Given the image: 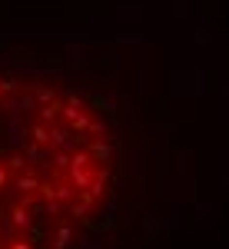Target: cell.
Returning a JSON list of instances; mask_svg holds the SVG:
<instances>
[{"label":"cell","instance_id":"cell-8","mask_svg":"<svg viewBox=\"0 0 229 249\" xmlns=\"http://www.w3.org/2000/svg\"><path fill=\"white\" fill-rule=\"evenodd\" d=\"M76 239V232H73V226H60L57 230V236H53V249H67L70 243Z\"/></svg>","mask_w":229,"mask_h":249},{"label":"cell","instance_id":"cell-11","mask_svg":"<svg viewBox=\"0 0 229 249\" xmlns=\"http://www.w3.org/2000/svg\"><path fill=\"white\" fill-rule=\"evenodd\" d=\"M0 232H3V239H7V243H14V223H10L7 216H0Z\"/></svg>","mask_w":229,"mask_h":249},{"label":"cell","instance_id":"cell-12","mask_svg":"<svg viewBox=\"0 0 229 249\" xmlns=\"http://www.w3.org/2000/svg\"><path fill=\"white\" fill-rule=\"evenodd\" d=\"M23 163H27V160H23V156H20V153H14V156H10V160H7V163H3V166H7V170H10V173H17V170H23Z\"/></svg>","mask_w":229,"mask_h":249},{"label":"cell","instance_id":"cell-6","mask_svg":"<svg viewBox=\"0 0 229 249\" xmlns=\"http://www.w3.org/2000/svg\"><path fill=\"white\" fill-rule=\"evenodd\" d=\"M14 190H20V193H37L40 190V176H37V173L17 176V179H14Z\"/></svg>","mask_w":229,"mask_h":249},{"label":"cell","instance_id":"cell-17","mask_svg":"<svg viewBox=\"0 0 229 249\" xmlns=\"http://www.w3.org/2000/svg\"><path fill=\"white\" fill-rule=\"evenodd\" d=\"M10 249H34V243H27V239H23V243H14Z\"/></svg>","mask_w":229,"mask_h":249},{"label":"cell","instance_id":"cell-14","mask_svg":"<svg viewBox=\"0 0 229 249\" xmlns=\"http://www.w3.org/2000/svg\"><path fill=\"white\" fill-rule=\"evenodd\" d=\"M76 246H80V249H103V246H96L90 236H80V239H76Z\"/></svg>","mask_w":229,"mask_h":249},{"label":"cell","instance_id":"cell-16","mask_svg":"<svg viewBox=\"0 0 229 249\" xmlns=\"http://www.w3.org/2000/svg\"><path fill=\"white\" fill-rule=\"evenodd\" d=\"M7 183H10V170H7V166H0V190H3Z\"/></svg>","mask_w":229,"mask_h":249},{"label":"cell","instance_id":"cell-4","mask_svg":"<svg viewBox=\"0 0 229 249\" xmlns=\"http://www.w3.org/2000/svg\"><path fill=\"white\" fill-rule=\"evenodd\" d=\"M10 216H14V226H17V230H23V232L34 226V213H30V206H23V203H17Z\"/></svg>","mask_w":229,"mask_h":249},{"label":"cell","instance_id":"cell-15","mask_svg":"<svg viewBox=\"0 0 229 249\" xmlns=\"http://www.w3.org/2000/svg\"><path fill=\"white\" fill-rule=\"evenodd\" d=\"M3 110H7V113H20V100L17 96H14V100H3Z\"/></svg>","mask_w":229,"mask_h":249},{"label":"cell","instance_id":"cell-13","mask_svg":"<svg viewBox=\"0 0 229 249\" xmlns=\"http://www.w3.org/2000/svg\"><path fill=\"white\" fill-rule=\"evenodd\" d=\"M87 133H106V123H103V120H90Z\"/></svg>","mask_w":229,"mask_h":249},{"label":"cell","instance_id":"cell-2","mask_svg":"<svg viewBox=\"0 0 229 249\" xmlns=\"http://www.w3.org/2000/svg\"><path fill=\"white\" fill-rule=\"evenodd\" d=\"M106 186H110V173L96 166V170H93V176H90V186H87V193H90L93 199H100V196L106 193Z\"/></svg>","mask_w":229,"mask_h":249},{"label":"cell","instance_id":"cell-10","mask_svg":"<svg viewBox=\"0 0 229 249\" xmlns=\"http://www.w3.org/2000/svg\"><path fill=\"white\" fill-rule=\"evenodd\" d=\"M34 100H37V107H47L57 100V93H53V87H34Z\"/></svg>","mask_w":229,"mask_h":249},{"label":"cell","instance_id":"cell-9","mask_svg":"<svg viewBox=\"0 0 229 249\" xmlns=\"http://www.w3.org/2000/svg\"><path fill=\"white\" fill-rule=\"evenodd\" d=\"M27 136H34V143L47 146V143H50V123H37V126H30Z\"/></svg>","mask_w":229,"mask_h":249},{"label":"cell","instance_id":"cell-7","mask_svg":"<svg viewBox=\"0 0 229 249\" xmlns=\"http://www.w3.org/2000/svg\"><path fill=\"white\" fill-rule=\"evenodd\" d=\"M34 210H37L40 216H60V210H63V203H57L53 196H43V203H34Z\"/></svg>","mask_w":229,"mask_h":249},{"label":"cell","instance_id":"cell-5","mask_svg":"<svg viewBox=\"0 0 229 249\" xmlns=\"http://www.w3.org/2000/svg\"><path fill=\"white\" fill-rule=\"evenodd\" d=\"M50 156V146H40V143H30V146H23V160L30 163V166H37L40 160H47Z\"/></svg>","mask_w":229,"mask_h":249},{"label":"cell","instance_id":"cell-1","mask_svg":"<svg viewBox=\"0 0 229 249\" xmlns=\"http://www.w3.org/2000/svg\"><path fill=\"white\" fill-rule=\"evenodd\" d=\"M7 130H10V146H14V150H23V146H27V123H23V116L10 113Z\"/></svg>","mask_w":229,"mask_h":249},{"label":"cell","instance_id":"cell-3","mask_svg":"<svg viewBox=\"0 0 229 249\" xmlns=\"http://www.w3.org/2000/svg\"><path fill=\"white\" fill-rule=\"evenodd\" d=\"M67 170H70V183L76 186V193H83L90 186V176H93L96 166H67Z\"/></svg>","mask_w":229,"mask_h":249}]
</instances>
